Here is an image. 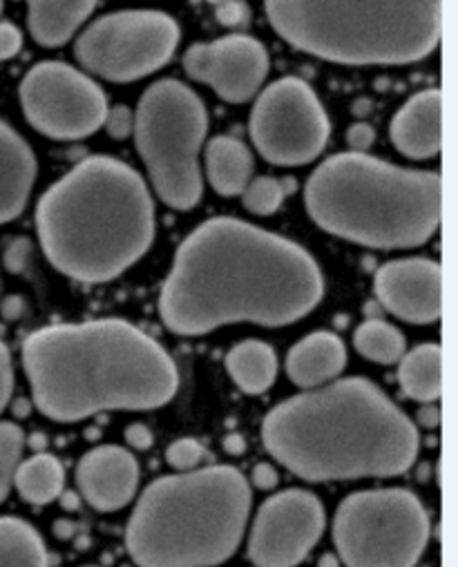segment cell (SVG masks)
I'll use <instances>...</instances> for the list:
<instances>
[{
	"instance_id": "cell-1",
	"label": "cell",
	"mask_w": 458,
	"mask_h": 567,
	"mask_svg": "<svg viewBox=\"0 0 458 567\" xmlns=\"http://www.w3.org/2000/svg\"><path fill=\"white\" fill-rule=\"evenodd\" d=\"M325 281L302 246L231 217L197 226L180 246L160 313L177 336L251 322L286 327L323 300Z\"/></svg>"
},
{
	"instance_id": "cell-2",
	"label": "cell",
	"mask_w": 458,
	"mask_h": 567,
	"mask_svg": "<svg viewBox=\"0 0 458 567\" xmlns=\"http://www.w3.org/2000/svg\"><path fill=\"white\" fill-rule=\"evenodd\" d=\"M23 369L37 409L57 422L103 411L169 404L180 373L169 351L125 320L54 324L23 342Z\"/></svg>"
},
{
	"instance_id": "cell-3",
	"label": "cell",
	"mask_w": 458,
	"mask_h": 567,
	"mask_svg": "<svg viewBox=\"0 0 458 567\" xmlns=\"http://www.w3.org/2000/svg\"><path fill=\"white\" fill-rule=\"evenodd\" d=\"M262 439L282 467L312 483L400 476L418 456L414 422L365 378L279 402L264 417Z\"/></svg>"
},
{
	"instance_id": "cell-4",
	"label": "cell",
	"mask_w": 458,
	"mask_h": 567,
	"mask_svg": "<svg viewBox=\"0 0 458 567\" xmlns=\"http://www.w3.org/2000/svg\"><path fill=\"white\" fill-rule=\"evenodd\" d=\"M37 230L50 264L83 284L119 277L155 239L143 179L114 157H90L39 202Z\"/></svg>"
},
{
	"instance_id": "cell-5",
	"label": "cell",
	"mask_w": 458,
	"mask_h": 567,
	"mask_svg": "<svg viewBox=\"0 0 458 567\" xmlns=\"http://www.w3.org/2000/svg\"><path fill=\"white\" fill-rule=\"evenodd\" d=\"M240 470L215 465L150 483L125 527L139 567H215L240 547L251 512Z\"/></svg>"
},
{
	"instance_id": "cell-6",
	"label": "cell",
	"mask_w": 458,
	"mask_h": 567,
	"mask_svg": "<svg viewBox=\"0 0 458 567\" xmlns=\"http://www.w3.org/2000/svg\"><path fill=\"white\" fill-rule=\"evenodd\" d=\"M304 199L323 230L380 250L425 244L442 217V182L436 173L405 171L363 153L320 164Z\"/></svg>"
},
{
	"instance_id": "cell-7",
	"label": "cell",
	"mask_w": 458,
	"mask_h": 567,
	"mask_svg": "<svg viewBox=\"0 0 458 567\" xmlns=\"http://www.w3.org/2000/svg\"><path fill=\"white\" fill-rule=\"evenodd\" d=\"M295 50L345 65H405L440 43L442 0H266Z\"/></svg>"
},
{
	"instance_id": "cell-8",
	"label": "cell",
	"mask_w": 458,
	"mask_h": 567,
	"mask_svg": "<svg viewBox=\"0 0 458 567\" xmlns=\"http://www.w3.org/2000/svg\"><path fill=\"white\" fill-rule=\"evenodd\" d=\"M208 130L202 99L180 81L150 85L134 116L136 151L160 199L177 210L197 206L204 193L200 151Z\"/></svg>"
},
{
	"instance_id": "cell-9",
	"label": "cell",
	"mask_w": 458,
	"mask_h": 567,
	"mask_svg": "<svg viewBox=\"0 0 458 567\" xmlns=\"http://www.w3.org/2000/svg\"><path fill=\"white\" fill-rule=\"evenodd\" d=\"M334 540L347 567H414L429 540V516L407 489L356 492L336 512Z\"/></svg>"
},
{
	"instance_id": "cell-10",
	"label": "cell",
	"mask_w": 458,
	"mask_h": 567,
	"mask_svg": "<svg viewBox=\"0 0 458 567\" xmlns=\"http://www.w3.org/2000/svg\"><path fill=\"white\" fill-rule=\"evenodd\" d=\"M180 37V25L164 12H119L92 23L79 37L74 54L92 74L112 83H130L166 65Z\"/></svg>"
},
{
	"instance_id": "cell-11",
	"label": "cell",
	"mask_w": 458,
	"mask_h": 567,
	"mask_svg": "<svg viewBox=\"0 0 458 567\" xmlns=\"http://www.w3.org/2000/svg\"><path fill=\"white\" fill-rule=\"evenodd\" d=\"M251 136L257 153L275 166H304L327 146L329 118L316 92L286 76L268 85L251 112Z\"/></svg>"
},
{
	"instance_id": "cell-12",
	"label": "cell",
	"mask_w": 458,
	"mask_h": 567,
	"mask_svg": "<svg viewBox=\"0 0 458 567\" xmlns=\"http://www.w3.org/2000/svg\"><path fill=\"white\" fill-rule=\"evenodd\" d=\"M21 105L28 121L45 136L74 141L94 134L108 114L103 90L79 70L45 61L21 83Z\"/></svg>"
},
{
	"instance_id": "cell-13",
	"label": "cell",
	"mask_w": 458,
	"mask_h": 567,
	"mask_svg": "<svg viewBox=\"0 0 458 567\" xmlns=\"http://www.w3.org/2000/svg\"><path fill=\"white\" fill-rule=\"evenodd\" d=\"M325 507L307 489H284L264 501L248 536V558L257 567H295L325 532Z\"/></svg>"
},
{
	"instance_id": "cell-14",
	"label": "cell",
	"mask_w": 458,
	"mask_h": 567,
	"mask_svg": "<svg viewBox=\"0 0 458 567\" xmlns=\"http://www.w3.org/2000/svg\"><path fill=\"white\" fill-rule=\"evenodd\" d=\"M193 81L211 85L220 99L244 103L257 94L268 74V54L251 37L233 34L213 43H197L184 56Z\"/></svg>"
},
{
	"instance_id": "cell-15",
	"label": "cell",
	"mask_w": 458,
	"mask_h": 567,
	"mask_svg": "<svg viewBox=\"0 0 458 567\" xmlns=\"http://www.w3.org/2000/svg\"><path fill=\"white\" fill-rule=\"evenodd\" d=\"M380 305L409 324H434L442 313V272L431 259L409 257L376 272Z\"/></svg>"
},
{
	"instance_id": "cell-16",
	"label": "cell",
	"mask_w": 458,
	"mask_h": 567,
	"mask_svg": "<svg viewBox=\"0 0 458 567\" xmlns=\"http://www.w3.org/2000/svg\"><path fill=\"white\" fill-rule=\"evenodd\" d=\"M139 476L134 456L116 445L94 447L77 465L79 492L99 512L125 507L136 494Z\"/></svg>"
},
{
	"instance_id": "cell-17",
	"label": "cell",
	"mask_w": 458,
	"mask_h": 567,
	"mask_svg": "<svg viewBox=\"0 0 458 567\" xmlns=\"http://www.w3.org/2000/svg\"><path fill=\"white\" fill-rule=\"evenodd\" d=\"M391 141L409 159H431L442 148V94L425 90L411 96L391 121Z\"/></svg>"
},
{
	"instance_id": "cell-18",
	"label": "cell",
	"mask_w": 458,
	"mask_h": 567,
	"mask_svg": "<svg viewBox=\"0 0 458 567\" xmlns=\"http://www.w3.org/2000/svg\"><path fill=\"white\" fill-rule=\"evenodd\" d=\"M37 159L23 136L0 121V224L17 219L30 199Z\"/></svg>"
},
{
	"instance_id": "cell-19",
	"label": "cell",
	"mask_w": 458,
	"mask_h": 567,
	"mask_svg": "<svg viewBox=\"0 0 458 567\" xmlns=\"http://www.w3.org/2000/svg\"><path fill=\"white\" fill-rule=\"evenodd\" d=\"M347 364V349L336 333L316 331L291 347L286 375L299 389H318L334 382Z\"/></svg>"
},
{
	"instance_id": "cell-20",
	"label": "cell",
	"mask_w": 458,
	"mask_h": 567,
	"mask_svg": "<svg viewBox=\"0 0 458 567\" xmlns=\"http://www.w3.org/2000/svg\"><path fill=\"white\" fill-rule=\"evenodd\" d=\"M30 34L43 48H59L72 39L96 8V0H28Z\"/></svg>"
},
{
	"instance_id": "cell-21",
	"label": "cell",
	"mask_w": 458,
	"mask_h": 567,
	"mask_svg": "<svg viewBox=\"0 0 458 567\" xmlns=\"http://www.w3.org/2000/svg\"><path fill=\"white\" fill-rule=\"evenodd\" d=\"M253 155L235 136H215L206 151V173L211 186L222 197L242 195L253 177Z\"/></svg>"
},
{
	"instance_id": "cell-22",
	"label": "cell",
	"mask_w": 458,
	"mask_h": 567,
	"mask_svg": "<svg viewBox=\"0 0 458 567\" xmlns=\"http://www.w3.org/2000/svg\"><path fill=\"white\" fill-rule=\"evenodd\" d=\"M226 371L244 393L259 395L275 382L277 355L266 342L246 340L228 351Z\"/></svg>"
},
{
	"instance_id": "cell-23",
	"label": "cell",
	"mask_w": 458,
	"mask_h": 567,
	"mask_svg": "<svg viewBox=\"0 0 458 567\" xmlns=\"http://www.w3.org/2000/svg\"><path fill=\"white\" fill-rule=\"evenodd\" d=\"M398 367V382L407 398L434 402L442 393V351L438 344H420L405 353Z\"/></svg>"
},
{
	"instance_id": "cell-24",
	"label": "cell",
	"mask_w": 458,
	"mask_h": 567,
	"mask_svg": "<svg viewBox=\"0 0 458 567\" xmlns=\"http://www.w3.org/2000/svg\"><path fill=\"white\" fill-rule=\"evenodd\" d=\"M0 567H50L41 534L17 516H0Z\"/></svg>"
},
{
	"instance_id": "cell-25",
	"label": "cell",
	"mask_w": 458,
	"mask_h": 567,
	"mask_svg": "<svg viewBox=\"0 0 458 567\" xmlns=\"http://www.w3.org/2000/svg\"><path fill=\"white\" fill-rule=\"evenodd\" d=\"M65 472L57 456L37 454L26 463H19L14 474V485L23 501L32 505H48L57 501L63 492Z\"/></svg>"
},
{
	"instance_id": "cell-26",
	"label": "cell",
	"mask_w": 458,
	"mask_h": 567,
	"mask_svg": "<svg viewBox=\"0 0 458 567\" xmlns=\"http://www.w3.org/2000/svg\"><path fill=\"white\" fill-rule=\"evenodd\" d=\"M354 347L363 358L376 364H394L405 355L403 333L383 320L363 322L356 329Z\"/></svg>"
},
{
	"instance_id": "cell-27",
	"label": "cell",
	"mask_w": 458,
	"mask_h": 567,
	"mask_svg": "<svg viewBox=\"0 0 458 567\" xmlns=\"http://www.w3.org/2000/svg\"><path fill=\"white\" fill-rule=\"evenodd\" d=\"M26 434L14 422H0V503L12 489L17 467L23 456Z\"/></svg>"
},
{
	"instance_id": "cell-28",
	"label": "cell",
	"mask_w": 458,
	"mask_h": 567,
	"mask_svg": "<svg viewBox=\"0 0 458 567\" xmlns=\"http://www.w3.org/2000/svg\"><path fill=\"white\" fill-rule=\"evenodd\" d=\"M242 197H244V206L248 213L268 217L282 206L284 197H286V186L273 177H257V179L248 182Z\"/></svg>"
},
{
	"instance_id": "cell-29",
	"label": "cell",
	"mask_w": 458,
	"mask_h": 567,
	"mask_svg": "<svg viewBox=\"0 0 458 567\" xmlns=\"http://www.w3.org/2000/svg\"><path fill=\"white\" fill-rule=\"evenodd\" d=\"M206 452L195 439H180L166 450V461L177 472H191L204 461Z\"/></svg>"
},
{
	"instance_id": "cell-30",
	"label": "cell",
	"mask_w": 458,
	"mask_h": 567,
	"mask_svg": "<svg viewBox=\"0 0 458 567\" xmlns=\"http://www.w3.org/2000/svg\"><path fill=\"white\" fill-rule=\"evenodd\" d=\"M103 125H105V130H108L110 136H114V138H125V136H130L132 130H134V114H132L130 107L119 105V107H114V110H108Z\"/></svg>"
},
{
	"instance_id": "cell-31",
	"label": "cell",
	"mask_w": 458,
	"mask_h": 567,
	"mask_svg": "<svg viewBox=\"0 0 458 567\" xmlns=\"http://www.w3.org/2000/svg\"><path fill=\"white\" fill-rule=\"evenodd\" d=\"M14 391V367L6 342H0V413L10 404Z\"/></svg>"
},
{
	"instance_id": "cell-32",
	"label": "cell",
	"mask_w": 458,
	"mask_h": 567,
	"mask_svg": "<svg viewBox=\"0 0 458 567\" xmlns=\"http://www.w3.org/2000/svg\"><path fill=\"white\" fill-rule=\"evenodd\" d=\"M23 48V34L12 23H0V61L14 59Z\"/></svg>"
},
{
	"instance_id": "cell-33",
	"label": "cell",
	"mask_w": 458,
	"mask_h": 567,
	"mask_svg": "<svg viewBox=\"0 0 458 567\" xmlns=\"http://www.w3.org/2000/svg\"><path fill=\"white\" fill-rule=\"evenodd\" d=\"M374 138H376V132L367 123H356L347 132V141H349V146L354 148V153H365L374 144Z\"/></svg>"
},
{
	"instance_id": "cell-34",
	"label": "cell",
	"mask_w": 458,
	"mask_h": 567,
	"mask_svg": "<svg viewBox=\"0 0 458 567\" xmlns=\"http://www.w3.org/2000/svg\"><path fill=\"white\" fill-rule=\"evenodd\" d=\"M217 17L224 25H240L246 19V6L242 0H222L217 8Z\"/></svg>"
},
{
	"instance_id": "cell-35",
	"label": "cell",
	"mask_w": 458,
	"mask_h": 567,
	"mask_svg": "<svg viewBox=\"0 0 458 567\" xmlns=\"http://www.w3.org/2000/svg\"><path fill=\"white\" fill-rule=\"evenodd\" d=\"M152 441H155V436H152V432L145 427V424H130L125 430V443L139 452L150 450Z\"/></svg>"
},
{
	"instance_id": "cell-36",
	"label": "cell",
	"mask_w": 458,
	"mask_h": 567,
	"mask_svg": "<svg viewBox=\"0 0 458 567\" xmlns=\"http://www.w3.org/2000/svg\"><path fill=\"white\" fill-rule=\"evenodd\" d=\"M251 481L257 489L266 492V489H273L279 478H277V470L271 463H259V465H255V470L251 474Z\"/></svg>"
},
{
	"instance_id": "cell-37",
	"label": "cell",
	"mask_w": 458,
	"mask_h": 567,
	"mask_svg": "<svg viewBox=\"0 0 458 567\" xmlns=\"http://www.w3.org/2000/svg\"><path fill=\"white\" fill-rule=\"evenodd\" d=\"M418 420L423 422V427L434 430V427H438V422H440V409H436V406H423V409L418 411Z\"/></svg>"
},
{
	"instance_id": "cell-38",
	"label": "cell",
	"mask_w": 458,
	"mask_h": 567,
	"mask_svg": "<svg viewBox=\"0 0 458 567\" xmlns=\"http://www.w3.org/2000/svg\"><path fill=\"white\" fill-rule=\"evenodd\" d=\"M224 450H226L228 454H242V452L246 450V445H244V441H242L240 436H228V439L224 441Z\"/></svg>"
},
{
	"instance_id": "cell-39",
	"label": "cell",
	"mask_w": 458,
	"mask_h": 567,
	"mask_svg": "<svg viewBox=\"0 0 458 567\" xmlns=\"http://www.w3.org/2000/svg\"><path fill=\"white\" fill-rule=\"evenodd\" d=\"M320 567H338V560L334 558V554H325L320 558Z\"/></svg>"
},
{
	"instance_id": "cell-40",
	"label": "cell",
	"mask_w": 458,
	"mask_h": 567,
	"mask_svg": "<svg viewBox=\"0 0 458 567\" xmlns=\"http://www.w3.org/2000/svg\"><path fill=\"white\" fill-rule=\"evenodd\" d=\"M0 12H3V0H0Z\"/></svg>"
}]
</instances>
